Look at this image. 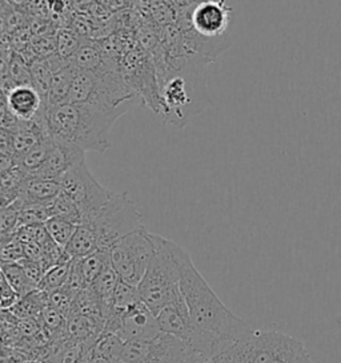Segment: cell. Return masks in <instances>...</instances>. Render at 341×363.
<instances>
[{"mask_svg": "<svg viewBox=\"0 0 341 363\" xmlns=\"http://www.w3.org/2000/svg\"><path fill=\"white\" fill-rule=\"evenodd\" d=\"M207 60L185 48L175 54L167 51L155 60L159 82L161 113L166 121L185 127L211 104L207 89Z\"/></svg>", "mask_w": 341, "mask_h": 363, "instance_id": "1", "label": "cell"}, {"mask_svg": "<svg viewBox=\"0 0 341 363\" xmlns=\"http://www.w3.org/2000/svg\"><path fill=\"white\" fill-rule=\"evenodd\" d=\"M127 111L65 101L44 108V118L47 133L53 141L83 152L104 153L111 147V129Z\"/></svg>", "mask_w": 341, "mask_h": 363, "instance_id": "2", "label": "cell"}, {"mask_svg": "<svg viewBox=\"0 0 341 363\" xmlns=\"http://www.w3.org/2000/svg\"><path fill=\"white\" fill-rule=\"evenodd\" d=\"M180 291L192 320L202 330L219 338V354L234 347L254 330L224 305L187 252L181 262Z\"/></svg>", "mask_w": 341, "mask_h": 363, "instance_id": "3", "label": "cell"}, {"mask_svg": "<svg viewBox=\"0 0 341 363\" xmlns=\"http://www.w3.org/2000/svg\"><path fill=\"white\" fill-rule=\"evenodd\" d=\"M156 253L139 284L141 301L158 315L161 310L183 301L181 262L185 250L173 241L155 235Z\"/></svg>", "mask_w": 341, "mask_h": 363, "instance_id": "4", "label": "cell"}, {"mask_svg": "<svg viewBox=\"0 0 341 363\" xmlns=\"http://www.w3.org/2000/svg\"><path fill=\"white\" fill-rule=\"evenodd\" d=\"M135 92L128 86L117 62L111 57L96 71H79L75 75L68 101L107 109L129 108Z\"/></svg>", "mask_w": 341, "mask_h": 363, "instance_id": "5", "label": "cell"}, {"mask_svg": "<svg viewBox=\"0 0 341 363\" xmlns=\"http://www.w3.org/2000/svg\"><path fill=\"white\" fill-rule=\"evenodd\" d=\"M237 347L244 363H313L305 345L281 331L252 330Z\"/></svg>", "mask_w": 341, "mask_h": 363, "instance_id": "6", "label": "cell"}, {"mask_svg": "<svg viewBox=\"0 0 341 363\" xmlns=\"http://www.w3.org/2000/svg\"><path fill=\"white\" fill-rule=\"evenodd\" d=\"M88 225L95 229L99 250H109L123 237L144 228L138 205L126 193L115 192Z\"/></svg>", "mask_w": 341, "mask_h": 363, "instance_id": "7", "label": "cell"}, {"mask_svg": "<svg viewBox=\"0 0 341 363\" xmlns=\"http://www.w3.org/2000/svg\"><path fill=\"white\" fill-rule=\"evenodd\" d=\"M155 253V235L143 228L119 240L109 249V261L120 281L139 286Z\"/></svg>", "mask_w": 341, "mask_h": 363, "instance_id": "8", "label": "cell"}, {"mask_svg": "<svg viewBox=\"0 0 341 363\" xmlns=\"http://www.w3.org/2000/svg\"><path fill=\"white\" fill-rule=\"evenodd\" d=\"M119 359L126 363H197L205 357L179 338L161 331L153 340L124 342Z\"/></svg>", "mask_w": 341, "mask_h": 363, "instance_id": "9", "label": "cell"}, {"mask_svg": "<svg viewBox=\"0 0 341 363\" xmlns=\"http://www.w3.org/2000/svg\"><path fill=\"white\" fill-rule=\"evenodd\" d=\"M60 180L62 193L75 203L80 216V225L91 224L112 196L111 191L96 182L85 161L64 174Z\"/></svg>", "mask_w": 341, "mask_h": 363, "instance_id": "10", "label": "cell"}, {"mask_svg": "<svg viewBox=\"0 0 341 363\" xmlns=\"http://www.w3.org/2000/svg\"><path fill=\"white\" fill-rule=\"evenodd\" d=\"M119 67L123 79L135 95L141 97L146 106L160 115L161 103L156 67L146 51H139L138 48L129 50L121 57Z\"/></svg>", "mask_w": 341, "mask_h": 363, "instance_id": "11", "label": "cell"}, {"mask_svg": "<svg viewBox=\"0 0 341 363\" xmlns=\"http://www.w3.org/2000/svg\"><path fill=\"white\" fill-rule=\"evenodd\" d=\"M234 10L227 4L225 0H202L190 13V30L192 39H202L191 47L192 52L202 55L204 47L202 40L207 44L213 40H222L229 28L231 16Z\"/></svg>", "mask_w": 341, "mask_h": 363, "instance_id": "12", "label": "cell"}, {"mask_svg": "<svg viewBox=\"0 0 341 363\" xmlns=\"http://www.w3.org/2000/svg\"><path fill=\"white\" fill-rule=\"evenodd\" d=\"M161 329L156 315L140 301L121 314L120 328L117 335L124 342L146 341L158 337Z\"/></svg>", "mask_w": 341, "mask_h": 363, "instance_id": "13", "label": "cell"}, {"mask_svg": "<svg viewBox=\"0 0 341 363\" xmlns=\"http://www.w3.org/2000/svg\"><path fill=\"white\" fill-rule=\"evenodd\" d=\"M3 106L19 121H30L42 112L45 101L32 84H16L4 92Z\"/></svg>", "mask_w": 341, "mask_h": 363, "instance_id": "14", "label": "cell"}, {"mask_svg": "<svg viewBox=\"0 0 341 363\" xmlns=\"http://www.w3.org/2000/svg\"><path fill=\"white\" fill-rule=\"evenodd\" d=\"M85 152L70 147L67 144L53 141V148L45 162L43 164L40 171L32 177H43V179H62L64 174L72 171L75 167L85 162Z\"/></svg>", "mask_w": 341, "mask_h": 363, "instance_id": "15", "label": "cell"}, {"mask_svg": "<svg viewBox=\"0 0 341 363\" xmlns=\"http://www.w3.org/2000/svg\"><path fill=\"white\" fill-rule=\"evenodd\" d=\"M62 192V180L27 177L21 185L15 205L21 209L27 205H50Z\"/></svg>", "mask_w": 341, "mask_h": 363, "instance_id": "16", "label": "cell"}, {"mask_svg": "<svg viewBox=\"0 0 341 363\" xmlns=\"http://www.w3.org/2000/svg\"><path fill=\"white\" fill-rule=\"evenodd\" d=\"M76 72L77 69L71 62H67L65 65L62 63V65H59L55 69L50 82L47 96H45V107L59 106L68 101L70 91H71Z\"/></svg>", "mask_w": 341, "mask_h": 363, "instance_id": "17", "label": "cell"}, {"mask_svg": "<svg viewBox=\"0 0 341 363\" xmlns=\"http://www.w3.org/2000/svg\"><path fill=\"white\" fill-rule=\"evenodd\" d=\"M67 256L71 259L90 256L99 250L97 235L91 225H77L72 238L64 247Z\"/></svg>", "mask_w": 341, "mask_h": 363, "instance_id": "18", "label": "cell"}, {"mask_svg": "<svg viewBox=\"0 0 341 363\" xmlns=\"http://www.w3.org/2000/svg\"><path fill=\"white\" fill-rule=\"evenodd\" d=\"M117 284H119V277L114 267L109 264L102 272V274L96 278L95 282L91 285V288L95 291L97 298L100 301L104 318L112 308V299H114V293L117 290Z\"/></svg>", "mask_w": 341, "mask_h": 363, "instance_id": "19", "label": "cell"}, {"mask_svg": "<svg viewBox=\"0 0 341 363\" xmlns=\"http://www.w3.org/2000/svg\"><path fill=\"white\" fill-rule=\"evenodd\" d=\"M1 276L9 281L13 290L21 296V298L39 290L26 274L24 269L19 262H3L1 264Z\"/></svg>", "mask_w": 341, "mask_h": 363, "instance_id": "20", "label": "cell"}, {"mask_svg": "<svg viewBox=\"0 0 341 363\" xmlns=\"http://www.w3.org/2000/svg\"><path fill=\"white\" fill-rule=\"evenodd\" d=\"M71 261L56 264V265L50 267L44 273V276H43L42 281H40L39 288L38 289L43 291V293H47V294L53 293L55 290L63 289L67 285V281H68V277H70Z\"/></svg>", "mask_w": 341, "mask_h": 363, "instance_id": "21", "label": "cell"}, {"mask_svg": "<svg viewBox=\"0 0 341 363\" xmlns=\"http://www.w3.org/2000/svg\"><path fill=\"white\" fill-rule=\"evenodd\" d=\"M140 301H141V297H140L138 286L129 285L127 282H123L119 279L117 290L114 293L111 311L117 313V314H123L124 311H127L131 306H134Z\"/></svg>", "mask_w": 341, "mask_h": 363, "instance_id": "22", "label": "cell"}, {"mask_svg": "<svg viewBox=\"0 0 341 363\" xmlns=\"http://www.w3.org/2000/svg\"><path fill=\"white\" fill-rule=\"evenodd\" d=\"M45 230L48 235L53 238V241L62 247L70 242V240L72 238L75 230L77 228V224H75L74 221L67 220L64 217H51L45 224Z\"/></svg>", "mask_w": 341, "mask_h": 363, "instance_id": "23", "label": "cell"}, {"mask_svg": "<svg viewBox=\"0 0 341 363\" xmlns=\"http://www.w3.org/2000/svg\"><path fill=\"white\" fill-rule=\"evenodd\" d=\"M123 345L124 341L120 337H117V334L103 331L96 340L94 350L114 361V359H119Z\"/></svg>", "mask_w": 341, "mask_h": 363, "instance_id": "24", "label": "cell"}, {"mask_svg": "<svg viewBox=\"0 0 341 363\" xmlns=\"http://www.w3.org/2000/svg\"><path fill=\"white\" fill-rule=\"evenodd\" d=\"M24 257V245L16 233L1 237V264L21 262Z\"/></svg>", "mask_w": 341, "mask_h": 363, "instance_id": "25", "label": "cell"}, {"mask_svg": "<svg viewBox=\"0 0 341 363\" xmlns=\"http://www.w3.org/2000/svg\"><path fill=\"white\" fill-rule=\"evenodd\" d=\"M19 223H21V209L15 203L1 208V218H0L1 237L16 233V230L19 229Z\"/></svg>", "mask_w": 341, "mask_h": 363, "instance_id": "26", "label": "cell"}, {"mask_svg": "<svg viewBox=\"0 0 341 363\" xmlns=\"http://www.w3.org/2000/svg\"><path fill=\"white\" fill-rule=\"evenodd\" d=\"M21 299V296L13 290L9 281L1 276V309L7 310L13 308Z\"/></svg>", "mask_w": 341, "mask_h": 363, "instance_id": "27", "label": "cell"}, {"mask_svg": "<svg viewBox=\"0 0 341 363\" xmlns=\"http://www.w3.org/2000/svg\"><path fill=\"white\" fill-rule=\"evenodd\" d=\"M197 363H215L213 362V358H205V359H202L200 362Z\"/></svg>", "mask_w": 341, "mask_h": 363, "instance_id": "28", "label": "cell"}, {"mask_svg": "<svg viewBox=\"0 0 341 363\" xmlns=\"http://www.w3.org/2000/svg\"><path fill=\"white\" fill-rule=\"evenodd\" d=\"M112 363H126V362H123V361H120V359H114V361H112Z\"/></svg>", "mask_w": 341, "mask_h": 363, "instance_id": "29", "label": "cell"}]
</instances>
